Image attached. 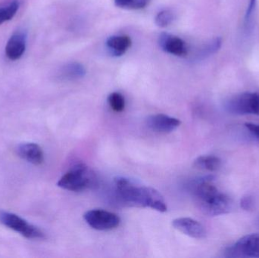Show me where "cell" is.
Returning <instances> with one entry per match:
<instances>
[{
	"instance_id": "6da1fadb",
	"label": "cell",
	"mask_w": 259,
	"mask_h": 258,
	"mask_svg": "<svg viewBox=\"0 0 259 258\" xmlns=\"http://www.w3.org/2000/svg\"><path fill=\"white\" fill-rule=\"evenodd\" d=\"M115 192L121 202L131 207L149 208L158 212H167L162 195L152 187L139 186L124 177L115 178Z\"/></svg>"
},
{
	"instance_id": "7a4b0ae2",
	"label": "cell",
	"mask_w": 259,
	"mask_h": 258,
	"mask_svg": "<svg viewBox=\"0 0 259 258\" xmlns=\"http://www.w3.org/2000/svg\"><path fill=\"white\" fill-rule=\"evenodd\" d=\"M212 177H205L193 182V193L198 208L208 216L225 215L231 211L232 201L213 184Z\"/></svg>"
},
{
	"instance_id": "3957f363",
	"label": "cell",
	"mask_w": 259,
	"mask_h": 258,
	"mask_svg": "<svg viewBox=\"0 0 259 258\" xmlns=\"http://www.w3.org/2000/svg\"><path fill=\"white\" fill-rule=\"evenodd\" d=\"M96 177L86 165L79 164L64 174L58 182L59 187L71 192H81L94 186Z\"/></svg>"
},
{
	"instance_id": "277c9868",
	"label": "cell",
	"mask_w": 259,
	"mask_h": 258,
	"mask_svg": "<svg viewBox=\"0 0 259 258\" xmlns=\"http://www.w3.org/2000/svg\"><path fill=\"white\" fill-rule=\"evenodd\" d=\"M0 224L19 233L26 239H42L45 238V234L40 229L10 212H0Z\"/></svg>"
},
{
	"instance_id": "5b68a950",
	"label": "cell",
	"mask_w": 259,
	"mask_h": 258,
	"mask_svg": "<svg viewBox=\"0 0 259 258\" xmlns=\"http://www.w3.org/2000/svg\"><path fill=\"white\" fill-rule=\"evenodd\" d=\"M229 113L237 115H259V92H247L230 98L225 104Z\"/></svg>"
},
{
	"instance_id": "8992f818",
	"label": "cell",
	"mask_w": 259,
	"mask_h": 258,
	"mask_svg": "<svg viewBox=\"0 0 259 258\" xmlns=\"http://www.w3.org/2000/svg\"><path fill=\"white\" fill-rule=\"evenodd\" d=\"M83 219L91 228L99 231L114 230L121 224L118 215L103 209L88 211L83 215Z\"/></svg>"
},
{
	"instance_id": "52a82bcc",
	"label": "cell",
	"mask_w": 259,
	"mask_h": 258,
	"mask_svg": "<svg viewBox=\"0 0 259 258\" xmlns=\"http://www.w3.org/2000/svg\"><path fill=\"white\" fill-rule=\"evenodd\" d=\"M228 257L259 258V233L243 236L225 251Z\"/></svg>"
},
{
	"instance_id": "ba28073f",
	"label": "cell",
	"mask_w": 259,
	"mask_h": 258,
	"mask_svg": "<svg viewBox=\"0 0 259 258\" xmlns=\"http://www.w3.org/2000/svg\"><path fill=\"white\" fill-rule=\"evenodd\" d=\"M181 121L178 118L164 114L150 115L146 119V125L152 131L160 133H169L176 130L181 125Z\"/></svg>"
},
{
	"instance_id": "9c48e42d",
	"label": "cell",
	"mask_w": 259,
	"mask_h": 258,
	"mask_svg": "<svg viewBox=\"0 0 259 258\" xmlns=\"http://www.w3.org/2000/svg\"><path fill=\"white\" fill-rule=\"evenodd\" d=\"M158 44L163 51L184 57L187 55V47L186 42L178 36L167 33H162L158 38Z\"/></svg>"
},
{
	"instance_id": "30bf717a",
	"label": "cell",
	"mask_w": 259,
	"mask_h": 258,
	"mask_svg": "<svg viewBox=\"0 0 259 258\" xmlns=\"http://www.w3.org/2000/svg\"><path fill=\"white\" fill-rule=\"evenodd\" d=\"M172 225L178 231L194 239H203L206 236L205 227L192 218H177L174 220Z\"/></svg>"
},
{
	"instance_id": "8fae6325",
	"label": "cell",
	"mask_w": 259,
	"mask_h": 258,
	"mask_svg": "<svg viewBox=\"0 0 259 258\" xmlns=\"http://www.w3.org/2000/svg\"><path fill=\"white\" fill-rule=\"evenodd\" d=\"M27 35L24 32L14 33L8 41L6 46V55L8 59L16 61L21 59L26 49Z\"/></svg>"
},
{
	"instance_id": "7c38bea8",
	"label": "cell",
	"mask_w": 259,
	"mask_h": 258,
	"mask_svg": "<svg viewBox=\"0 0 259 258\" xmlns=\"http://www.w3.org/2000/svg\"><path fill=\"white\" fill-rule=\"evenodd\" d=\"M16 154L18 157L33 165H40L44 162L42 148L36 143H23L17 147Z\"/></svg>"
},
{
	"instance_id": "4fadbf2b",
	"label": "cell",
	"mask_w": 259,
	"mask_h": 258,
	"mask_svg": "<svg viewBox=\"0 0 259 258\" xmlns=\"http://www.w3.org/2000/svg\"><path fill=\"white\" fill-rule=\"evenodd\" d=\"M132 41L131 37L126 35H115L109 36L106 40V45L111 56L120 57L125 54L131 48Z\"/></svg>"
},
{
	"instance_id": "5bb4252c",
	"label": "cell",
	"mask_w": 259,
	"mask_h": 258,
	"mask_svg": "<svg viewBox=\"0 0 259 258\" xmlns=\"http://www.w3.org/2000/svg\"><path fill=\"white\" fill-rule=\"evenodd\" d=\"M86 68L79 62H71L64 65L59 71V75L65 80H76L86 75Z\"/></svg>"
},
{
	"instance_id": "9a60e30c",
	"label": "cell",
	"mask_w": 259,
	"mask_h": 258,
	"mask_svg": "<svg viewBox=\"0 0 259 258\" xmlns=\"http://www.w3.org/2000/svg\"><path fill=\"white\" fill-rule=\"evenodd\" d=\"M193 165L198 169L214 172L222 166V161L217 156H202L194 161Z\"/></svg>"
},
{
	"instance_id": "2e32d148",
	"label": "cell",
	"mask_w": 259,
	"mask_h": 258,
	"mask_svg": "<svg viewBox=\"0 0 259 258\" xmlns=\"http://www.w3.org/2000/svg\"><path fill=\"white\" fill-rule=\"evenodd\" d=\"M19 7V1L14 0L7 6L0 8V24L12 20L16 15Z\"/></svg>"
},
{
	"instance_id": "e0dca14e",
	"label": "cell",
	"mask_w": 259,
	"mask_h": 258,
	"mask_svg": "<svg viewBox=\"0 0 259 258\" xmlns=\"http://www.w3.org/2000/svg\"><path fill=\"white\" fill-rule=\"evenodd\" d=\"M151 0H115V5L121 9L129 10H139L144 9L150 3Z\"/></svg>"
},
{
	"instance_id": "ac0fdd59",
	"label": "cell",
	"mask_w": 259,
	"mask_h": 258,
	"mask_svg": "<svg viewBox=\"0 0 259 258\" xmlns=\"http://www.w3.org/2000/svg\"><path fill=\"white\" fill-rule=\"evenodd\" d=\"M108 102L111 109L115 112H122L125 108V99L120 92L111 93L108 97Z\"/></svg>"
},
{
	"instance_id": "d6986e66",
	"label": "cell",
	"mask_w": 259,
	"mask_h": 258,
	"mask_svg": "<svg viewBox=\"0 0 259 258\" xmlns=\"http://www.w3.org/2000/svg\"><path fill=\"white\" fill-rule=\"evenodd\" d=\"M175 19V15L173 12L168 9H164L157 14L155 18V24L158 27L164 28L170 25Z\"/></svg>"
},
{
	"instance_id": "ffe728a7",
	"label": "cell",
	"mask_w": 259,
	"mask_h": 258,
	"mask_svg": "<svg viewBox=\"0 0 259 258\" xmlns=\"http://www.w3.org/2000/svg\"><path fill=\"white\" fill-rule=\"evenodd\" d=\"M222 42L221 38H216V39H213L212 41H211L209 43L207 44L205 46H204L200 50L198 56L199 58H204L209 56V55L213 54V53H215L220 48L221 45H222Z\"/></svg>"
},
{
	"instance_id": "44dd1931",
	"label": "cell",
	"mask_w": 259,
	"mask_h": 258,
	"mask_svg": "<svg viewBox=\"0 0 259 258\" xmlns=\"http://www.w3.org/2000/svg\"><path fill=\"white\" fill-rule=\"evenodd\" d=\"M240 206L245 211H250L253 207V199L249 195L243 197L240 201Z\"/></svg>"
},
{
	"instance_id": "7402d4cb",
	"label": "cell",
	"mask_w": 259,
	"mask_h": 258,
	"mask_svg": "<svg viewBox=\"0 0 259 258\" xmlns=\"http://www.w3.org/2000/svg\"><path fill=\"white\" fill-rule=\"evenodd\" d=\"M245 126L249 130V132L259 140V125L252 124V123H246Z\"/></svg>"
},
{
	"instance_id": "603a6c76",
	"label": "cell",
	"mask_w": 259,
	"mask_h": 258,
	"mask_svg": "<svg viewBox=\"0 0 259 258\" xmlns=\"http://www.w3.org/2000/svg\"><path fill=\"white\" fill-rule=\"evenodd\" d=\"M256 0H250L249 2V6H248L247 11L246 13V21H248L253 12L254 9H255V5H256Z\"/></svg>"
},
{
	"instance_id": "cb8c5ba5",
	"label": "cell",
	"mask_w": 259,
	"mask_h": 258,
	"mask_svg": "<svg viewBox=\"0 0 259 258\" xmlns=\"http://www.w3.org/2000/svg\"><path fill=\"white\" fill-rule=\"evenodd\" d=\"M257 223H258V225L259 226V219H258V222H257Z\"/></svg>"
}]
</instances>
